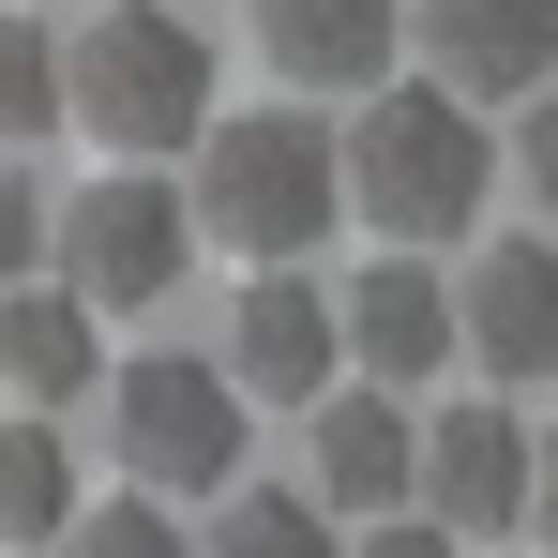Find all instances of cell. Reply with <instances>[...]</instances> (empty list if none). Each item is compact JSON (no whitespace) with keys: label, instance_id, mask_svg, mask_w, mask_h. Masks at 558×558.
Masks as SVG:
<instances>
[{"label":"cell","instance_id":"21","mask_svg":"<svg viewBox=\"0 0 558 558\" xmlns=\"http://www.w3.org/2000/svg\"><path fill=\"white\" fill-rule=\"evenodd\" d=\"M529 529L558 544V438H529Z\"/></svg>","mask_w":558,"mask_h":558},{"label":"cell","instance_id":"16","mask_svg":"<svg viewBox=\"0 0 558 558\" xmlns=\"http://www.w3.org/2000/svg\"><path fill=\"white\" fill-rule=\"evenodd\" d=\"M61 136V46L31 31V0H0V151H46Z\"/></svg>","mask_w":558,"mask_h":558},{"label":"cell","instance_id":"13","mask_svg":"<svg viewBox=\"0 0 558 558\" xmlns=\"http://www.w3.org/2000/svg\"><path fill=\"white\" fill-rule=\"evenodd\" d=\"M92 377H106V317L76 302V287L15 272V287H0V392L61 423V408H92Z\"/></svg>","mask_w":558,"mask_h":558},{"label":"cell","instance_id":"4","mask_svg":"<svg viewBox=\"0 0 558 558\" xmlns=\"http://www.w3.org/2000/svg\"><path fill=\"white\" fill-rule=\"evenodd\" d=\"M106 438H121V468H136V498H227L242 483V453H257V408L227 392V363L211 348H151V363H106Z\"/></svg>","mask_w":558,"mask_h":558},{"label":"cell","instance_id":"18","mask_svg":"<svg viewBox=\"0 0 558 558\" xmlns=\"http://www.w3.org/2000/svg\"><path fill=\"white\" fill-rule=\"evenodd\" d=\"M46 257V182H31V151H0V287Z\"/></svg>","mask_w":558,"mask_h":558},{"label":"cell","instance_id":"15","mask_svg":"<svg viewBox=\"0 0 558 558\" xmlns=\"http://www.w3.org/2000/svg\"><path fill=\"white\" fill-rule=\"evenodd\" d=\"M196 558H348V529H332L302 483H227L211 529H196Z\"/></svg>","mask_w":558,"mask_h":558},{"label":"cell","instance_id":"9","mask_svg":"<svg viewBox=\"0 0 558 558\" xmlns=\"http://www.w3.org/2000/svg\"><path fill=\"white\" fill-rule=\"evenodd\" d=\"M302 498H317L332 529H377V513H408V392H377V377H332V392L302 408Z\"/></svg>","mask_w":558,"mask_h":558},{"label":"cell","instance_id":"19","mask_svg":"<svg viewBox=\"0 0 558 558\" xmlns=\"http://www.w3.org/2000/svg\"><path fill=\"white\" fill-rule=\"evenodd\" d=\"M513 182H529V211L558 227V76L529 92V121H513Z\"/></svg>","mask_w":558,"mask_h":558},{"label":"cell","instance_id":"8","mask_svg":"<svg viewBox=\"0 0 558 558\" xmlns=\"http://www.w3.org/2000/svg\"><path fill=\"white\" fill-rule=\"evenodd\" d=\"M211 363H227L242 408H287V423H302V408L348 377V348H332V287H317V272H242L227 348H211Z\"/></svg>","mask_w":558,"mask_h":558},{"label":"cell","instance_id":"20","mask_svg":"<svg viewBox=\"0 0 558 558\" xmlns=\"http://www.w3.org/2000/svg\"><path fill=\"white\" fill-rule=\"evenodd\" d=\"M348 558H468V544H453V529H423V513H377Z\"/></svg>","mask_w":558,"mask_h":558},{"label":"cell","instance_id":"2","mask_svg":"<svg viewBox=\"0 0 558 558\" xmlns=\"http://www.w3.org/2000/svg\"><path fill=\"white\" fill-rule=\"evenodd\" d=\"M182 211H196V242H227L242 272H302L332 227H348V182H332V121H302V106H211L196 121V182H182Z\"/></svg>","mask_w":558,"mask_h":558},{"label":"cell","instance_id":"7","mask_svg":"<svg viewBox=\"0 0 558 558\" xmlns=\"http://www.w3.org/2000/svg\"><path fill=\"white\" fill-rule=\"evenodd\" d=\"M453 363H483V392H513V408L558 377V227L483 242L453 272Z\"/></svg>","mask_w":558,"mask_h":558},{"label":"cell","instance_id":"6","mask_svg":"<svg viewBox=\"0 0 558 558\" xmlns=\"http://www.w3.org/2000/svg\"><path fill=\"white\" fill-rule=\"evenodd\" d=\"M408 498H423V529H453V544L529 529V408H513V392H468L438 423H408Z\"/></svg>","mask_w":558,"mask_h":558},{"label":"cell","instance_id":"1","mask_svg":"<svg viewBox=\"0 0 558 558\" xmlns=\"http://www.w3.org/2000/svg\"><path fill=\"white\" fill-rule=\"evenodd\" d=\"M332 182H348V211H363L392 257H438L498 196V136H483L468 92H363V121L332 136Z\"/></svg>","mask_w":558,"mask_h":558},{"label":"cell","instance_id":"14","mask_svg":"<svg viewBox=\"0 0 558 558\" xmlns=\"http://www.w3.org/2000/svg\"><path fill=\"white\" fill-rule=\"evenodd\" d=\"M76 529V453L46 408H0V544H61Z\"/></svg>","mask_w":558,"mask_h":558},{"label":"cell","instance_id":"3","mask_svg":"<svg viewBox=\"0 0 558 558\" xmlns=\"http://www.w3.org/2000/svg\"><path fill=\"white\" fill-rule=\"evenodd\" d=\"M61 121H92L121 167H167L211 121V31L167 0H92V31L61 46Z\"/></svg>","mask_w":558,"mask_h":558},{"label":"cell","instance_id":"11","mask_svg":"<svg viewBox=\"0 0 558 558\" xmlns=\"http://www.w3.org/2000/svg\"><path fill=\"white\" fill-rule=\"evenodd\" d=\"M423 15V61H438V92H544L558 76V0H408Z\"/></svg>","mask_w":558,"mask_h":558},{"label":"cell","instance_id":"5","mask_svg":"<svg viewBox=\"0 0 558 558\" xmlns=\"http://www.w3.org/2000/svg\"><path fill=\"white\" fill-rule=\"evenodd\" d=\"M46 257H61L46 287H76L92 317H151V302L196 272V211H182L167 167H106V182L46 196Z\"/></svg>","mask_w":558,"mask_h":558},{"label":"cell","instance_id":"17","mask_svg":"<svg viewBox=\"0 0 558 558\" xmlns=\"http://www.w3.org/2000/svg\"><path fill=\"white\" fill-rule=\"evenodd\" d=\"M61 558H196V529H182V498H76V529H61Z\"/></svg>","mask_w":558,"mask_h":558},{"label":"cell","instance_id":"10","mask_svg":"<svg viewBox=\"0 0 558 558\" xmlns=\"http://www.w3.org/2000/svg\"><path fill=\"white\" fill-rule=\"evenodd\" d=\"M332 348H348V377H377V392H423V377L453 363V272L377 242V272L332 287Z\"/></svg>","mask_w":558,"mask_h":558},{"label":"cell","instance_id":"12","mask_svg":"<svg viewBox=\"0 0 558 558\" xmlns=\"http://www.w3.org/2000/svg\"><path fill=\"white\" fill-rule=\"evenodd\" d=\"M242 15H257V61L302 92H377L408 31V0H242Z\"/></svg>","mask_w":558,"mask_h":558}]
</instances>
